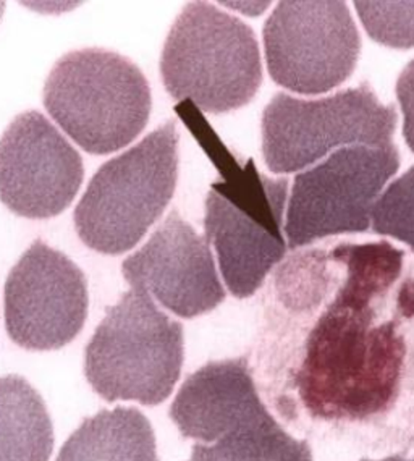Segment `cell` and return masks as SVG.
I'll list each match as a JSON object with an SVG mask.
<instances>
[{"label":"cell","instance_id":"obj_1","mask_svg":"<svg viewBox=\"0 0 414 461\" xmlns=\"http://www.w3.org/2000/svg\"><path fill=\"white\" fill-rule=\"evenodd\" d=\"M176 111L222 176L207 194L206 240L214 245L230 294L248 298L287 251L282 219L288 180L267 178L253 160L241 164L190 101L178 104Z\"/></svg>","mask_w":414,"mask_h":461},{"label":"cell","instance_id":"obj_2","mask_svg":"<svg viewBox=\"0 0 414 461\" xmlns=\"http://www.w3.org/2000/svg\"><path fill=\"white\" fill-rule=\"evenodd\" d=\"M151 88L140 67L104 49L60 57L44 85V107L89 154H111L141 135L151 115Z\"/></svg>","mask_w":414,"mask_h":461},{"label":"cell","instance_id":"obj_3","mask_svg":"<svg viewBox=\"0 0 414 461\" xmlns=\"http://www.w3.org/2000/svg\"><path fill=\"white\" fill-rule=\"evenodd\" d=\"M168 95L200 111L245 107L263 83L255 32L207 2H192L176 16L160 57Z\"/></svg>","mask_w":414,"mask_h":461},{"label":"cell","instance_id":"obj_4","mask_svg":"<svg viewBox=\"0 0 414 461\" xmlns=\"http://www.w3.org/2000/svg\"><path fill=\"white\" fill-rule=\"evenodd\" d=\"M184 326L140 290L105 310L85 350V375L107 403H164L184 366Z\"/></svg>","mask_w":414,"mask_h":461},{"label":"cell","instance_id":"obj_5","mask_svg":"<svg viewBox=\"0 0 414 461\" xmlns=\"http://www.w3.org/2000/svg\"><path fill=\"white\" fill-rule=\"evenodd\" d=\"M176 176L178 131L168 120L91 178L73 214L81 241L101 255L133 249L164 214Z\"/></svg>","mask_w":414,"mask_h":461},{"label":"cell","instance_id":"obj_6","mask_svg":"<svg viewBox=\"0 0 414 461\" xmlns=\"http://www.w3.org/2000/svg\"><path fill=\"white\" fill-rule=\"evenodd\" d=\"M399 115L369 85L316 101L274 95L263 113V152L274 174H292L340 146H391Z\"/></svg>","mask_w":414,"mask_h":461},{"label":"cell","instance_id":"obj_7","mask_svg":"<svg viewBox=\"0 0 414 461\" xmlns=\"http://www.w3.org/2000/svg\"><path fill=\"white\" fill-rule=\"evenodd\" d=\"M400 167L399 149L350 146L296 176L288 203L285 235L292 249L318 240L361 233L383 186Z\"/></svg>","mask_w":414,"mask_h":461},{"label":"cell","instance_id":"obj_8","mask_svg":"<svg viewBox=\"0 0 414 461\" xmlns=\"http://www.w3.org/2000/svg\"><path fill=\"white\" fill-rule=\"evenodd\" d=\"M267 68L279 86L322 95L348 80L361 38L340 0H284L264 24Z\"/></svg>","mask_w":414,"mask_h":461},{"label":"cell","instance_id":"obj_9","mask_svg":"<svg viewBox=\"0 0 414 461\" xmlns=\"http://www.w3.org/2000/svg\"><path fill=\"white\" fill-rule=\"evenodd\" d=\"M4 304L12 342L24 350H60L88 318V280L68 256L36 240L8 274Z\"/></svg>","mask_w":414,"mask_h":461},{"label":"cell","instance_id":"obj_10","mask_svg":"<svg viewBox=\"0 0 414 461\" xmlns=\"http://www.w3.org/2000/svg\"><path fill=\"white\" fill-rule=\"evenodd\" d=\"M85 178L80 152L44 113L16 115L0 138V201L26 219L62 214Z\"/></svg>","mask_w":414,"mask_h":461},{"label":"cell","instance_id":"obj_11","mask_svg":"<svg viewBox=\"0 0 414 461\" xmlns=\"http://www.w3.org/2000/svg\"><path fill=\"white\" fill-rule=\"evenodd\" d=\"M122 274L133 290L149 294L178 318L206 314L225 300L209 241L176 211L128 256Z\"/></svg>","mask_w":414,"mask_h":461},{"label":"cell","instance_id":"obj_12","mask_svg":"<svg viewBox=\"0 0 414 461\" xmlns=\"http://www.w3.org/2000/svg\"><path fill=\"white\" fill-rule=\"evenodd\" d=\"M267 413L247 358L212 361L188 375L168 411L184 438L202 444Z\"/></svg>","mask_w":414,"mask_h":461},{"label":"cell","instance_id":"obj_13","mask_svg":"<svg viewBox=\"0 0 414 461\" xmlns=\"http://www.w3.org/2000/svg\"><path fill=\"white\" fill-rule=\"evenodd\" d=\"M56 461H159L151 422L136 408L117 406L85 418Z\"/></svg>","mask_w":414,"mask_h":461},{"label":"cell","instance_id":"obj_14","mask_svg":"<svg viewBox=\"0 0 414 461\" xmlns=\"http://www.w3.org/2000/svg\"><path fill=\"white\" fill-rule=\"evenodd\" d=\"M54 426L40 392L18 374L0 377V461H49Z\"/></svg>","mask_w":414,"mask_h":461},{"label":"cell","instance_id":"obj_15","mask_svg":"<svg viewBox=\"0 0 414 461\" xmlns=\"http://www.w3.org/2000/svg\"><path fill=\"white\" fill-rule=\"evenodd\" d=\"M190 461H312L310 447L288 436L271 413L245 422L206 446H193Z\"/></svg>","mask_w":414,"mask_h":461},{"label":"cell","instance_id":"obj_16","mask_svg":"<svg viewBox=\"0 0 414 461\" xmlns=\"http://www.w3.org/2000/svg\"><path fill=\"white\" fill-rule=\"evenodd\" d=\"M367 34L379 44L414 48V2H355Z\"/></svg>","mask_w":414,"mask_h":461},{"label":"cell","instance_id":"obj_17","mask_svg":"<svg viewBox=\"0 0 414 461\" xmlns=\"http://www.w3.org/2000/svg\"><path fill=\"white\" fill-rule=\"evenodd\" d=\"M373 227L375 233L403 241L414 251V167L377 199Z\"/></svg>","mask_w":414,"mask_h":461},{"label":"cell","instance_id":"obj_18","mask_svg":"<svg viewBox=\"0 0 414 461\" xmlns=\"http://www.w3.org/2000/svg\"><path fill=\"white\" fill-rule=\"evenodd\" d=\"M397 97L403 113V138L414 152V59L397 81Z\"/></svg>","mask_w":414,"mask_h":461},{"label":"cell","instance_id":"obj_19","mask_svg":"<svg viewBox=\"0 0 414 461\" xmlns=\"http://www.w3.org/2000/svg\"><path fill=\"white\" fill-rule=\"evenodd\" d=\"M225 7H231L237 12L247 14V15H261L271 5V2H222Z\"/></svg>","mask_w":414,"mask_h":461},{"label":"cell","instance_id":"obj_20","mask_svg":"<svg viewBox=\"0 0 414 461\" xmlns=\"http://www.w3.org/2000/svg\"><path fill=\"white\" fill-rule=\"evenodd\" d=\"M361 461H374V460H367V458H364V460ZM379 461H414V460H407V458H403V456H399V455H395V456H389V458H383V460Z\"/></svg>","mask_w":414,"mask_h":461},{"label":"cell","instance_id":"obj_21","mask_svg":"<svg viewBox=\"0 0 414 461\" xmlns=\"http://www.w3.org/2000/svg\"><path fill=\"white\" fill-rule=\"evenodd\" d=\"M4 10H5V2H0V20H2V15H4Z\"/></svg>","mask_w":414,"mask_h":461}]
</instances>
